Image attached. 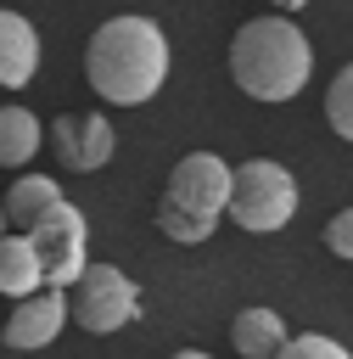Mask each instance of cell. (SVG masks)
<instances>
[{
    "label": "cell",
    "instance_id": "obj_10",
    "mask_svg": "<svg viewBox=\"0 0 353 359\" xmlns=\"http://www.w3.org/2000/svg\"><path fill=\"white\" fill-rule=\"evenodd\" d=\"M286 342H291L286 314H275V309H263V303H252V309H241V314L230 320V348H235L241 359H275Z\"/></svg>",
    "mask_w": 353,
    "mask_h": 359
},
{
    "label": "cell",
    "instance_id": "obj_14",
    "mask_svg": "<svg viewBox=\"0 0 353 359\" xmlns=\"http://www.w3.org/2000/svg\"><path fill=\"white\" fill-rule=\"evenodd\" d=\"M325 118H331V129L353 146V62L331 79V90H325Z\"/></svg>",
    "mask_w": 353,
    "mask_h": 359
},
{
    "label": "cell",
    "instance_id": "obj_13",
    "mask_svg": "<svg viewBox=\"0 0 353 359\" xmlns=\"http://www.w3.org/2000/svg\"><path fill=\"white\" fill-rule=\"evenodd\" d=\"M45 146V123L28 107H0V168H28Z\"/></svg>",
    "mask_w": 353,
    "mask_h": 359
},
{
    "label": "cell",
    "instance_id": "obj_9",
    "mask_svg": "<svg viewBox=\"0 0 353 359\" xmlns=\"http://www.w3.org/2000/svg\"><path fill=\"white\" fill-rule=\"evenodd\" d=\"M39 73V28L22 11H0V90H22Z\"/></svg>",
    "mask_w": 353,
    "mask_h": 359
},
{
    "label": "cell",
    "instance_id": "obj_16",
    "mask_svg": "<svg viewBox=\"0 0 353 359\" xmlns=\"http://www.w3.org/2000/svg\"><path fill=\"white\" fill-rule=\"evenodd\" d=\"M325 247H331L336 258H347V264H353V208H342V213H331V219H325Z\"/></svg>",
    "mask_w": 353,
    "mask_h": 359
},
{
    "label": "cell",
    "instance_id": "obj_17",
    "mask_svg": "<svg viewBox=\"0 0 353 359\" xmlns=\"http://www.w3.org/2000/svg\"><path fill=\"white\" fill-rule=\"evenodd\" d=\"M168 359H213V353H202V348H174Z\"/></svg>",
    "mask_w": 353,
    "mask_h": 359
},
{
    "label": "cell",
    "instance_id": "obj_18",
    "mask_svg": "<svg viewBox=\"0 0 353 359\" xmlns=\"http://www.w3.org/2000/svg\"><path fill=\"white\" fill-rule=\"evenodd\" d=\"M269 6H280V11H297V6H308V0H269Z\"/></svg>",
    "mask_w": 353,
    "mask_h": 359
},
{
    "label": "cell",
    "instance_id": "obj_5",
    "mask_svg": "<svg viewBox=\"0 0 353 359\" xmlns=\"http://www.w3.org/2000/svg\"><path fill=\"white\" fill-rule=\"evenodd\" d=\"M39 252V269H45V286H73L84 269H90V219L62 196L34 230H22Z\"/></svg>",
    "mask_w": 353,
    "mask_h": 359
},
{
    "label": "cell",
    "instance_id": "obj_7",
    "mask_svg": "<svg viewBox=\"0 0 353 359\" xmlns=\"http://www.w3.org/2000/svg\"><path fill=\"white\" fill-rule=\"evenodd\" d=\"M50 151L62 157V168H73V174H95V168H106L112 163V123H106V112H62V118H50Z\"/></svg>",
    "mask_w": 353,
    "mask_h": 359
},
{
    "label": "cell",
    "instance_id": "obj_8",
    "mask_svg": "<svg viewBox=\"0 0 353 359\" xmlns=\"http://www.w3.org/2000/svg\"><path fill=\"white\" fill-rule=\"evenodd\" d=\"M73 320V303H67V286H39L34 297H22L11 314H6V348L17 353H39L62 337V325Z\"/></svg>",
    "mask_w": 353,
    "mask_h": 359
},
{
    "label": "cell",
    "instance_id": "obj_15",
    "mask_svg": "<svg viewBox=\"0 0 353 359\" xmlns=\"http://www.w3.org/2000/svg\"><path fill=\"white\" fill-rule=\"evenodd\" d=\"M275 359H353L336 337H319V331H303V337H291Z\"/></svg>",
    "mask_w": 353,
    "mask_h": 359
},
{
    "label": "cell",
    "instance_id": "obj_3",
    "mask_svg": "<svg viewBox=\"0 0 353 359\" xmlns=\"http://www.w3.org/2000/svg\"><path fill=\"white\" fill-rule=\"evenodd\" d=\"M230 224H241L247 236H275L291 224L297 213V180L286 163H269V157H252V163H235V185H230Z\"/></svg>",
    "mask_w": 353,
    "mask_h": 359
},
{
    "label": "cell",
    "instance_id": "obj_12",
    "mask_svg": "<svg viewBox=\"0 0 353 359\" xmlns=\"http://www.w3.org/2000/svg\"><path fill=\"white\" fill-rule=\"evenodd\" d=\"M56 202H62V185H56V180H45V174H17V180L6 185V196H0L6 224H11V230H34Z\"/></svg>",
    "mask_w": 353,
    "mask_h": 359
},
{
    "label": "cell",
    "instance_id": "obj_1",
    "mask_svg": "<svg viewBox=\"0 0 353 359\" xmlns=\"http://www.w3.org/2000/svg\"><path fill=\"white\" fill-rule=\"evenodd\" d=\"M84 79L112 107H146L168 84V39L151 17H106L84 45Z\"/></svg>",
    "mask_w": 353,
    "mask_h": 359
},
{
    "label": "cell",
    "instance_id": "obj_4",
    "mask_svg": "<svg viewBox=\"0 0 353 359\" xmlns=\"http://www.w3.org/2000/svg\"><path fill=\"white\" fill-rule=\"evenodd\" d=\"M67 303H73V325H84L90 337H112L129 320H140V286L118 264H90L67 286Z\"/></svg>",
    "mask_w": 353,
    "mask_h": 359
},
{
    "label": "cell",
    "instance_id": "obj_19",
    "mask_svg": "<svg viewBox=\"0 0 353 359\" xmlns=\"http://www.w3.org/2000/svg\"><path fill=\"white\" fill-rule=\"evenodd\" d=\"M6 230H11V224H6V208H0V236H6Z\"/></svg>",
    "mask_w": 353,
    "mask_h": 359
},
{
    "label": "cell",
    "instance_id": "obj_2",
    "mask_svg": "<svg viewBox=\"0 0 353 359\" xmlns=\"http://www.w3.org/2000/svg\"><path fill=\"white\" fill-rule=\"evenodd\" d=\"M308 73H314V45H308V34L286 11L280 17L263 11V17H247L235 28V39H230V79H235L241 95L280 107V101H291L308 84Z\"/></svg>",
    "mask_w": 353,
    "mask_h": 359
},
{
    "label": "cell",
    "instance_id": "obj_11",
    "mask_svg": "<svg viewBox=\"0 0 353 359\" xmlns=\"http://www.w3.org/2000/svg\"><path fill=\"white\" fill-rule=\"evenodd\" d=\"M39 286H45V269H39L34 241H28L22 230H6V236H0V297L22 303V297H34Z\"/></svg>",
    "mask_w": 353,
    "mask_h": 359
},
{
    "label": "cell",
    "instance_id": "obj_6",
    "mask_svg": "<svg viewBox=\"0 0 353 359\" xmlns=\"http://www.w3.org/2000/svg\"><path fill=\"white\" fill-rule=\"evenodd\" d=\"M230 185H235V168L219 151H185L174 163V174H168L162 202L191 213V219H202V224H219L224 208H230Z\"/></svg>",
    "mask_w": 353,
    "mask_h": 359
}]
</instances>
